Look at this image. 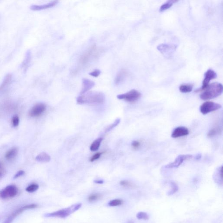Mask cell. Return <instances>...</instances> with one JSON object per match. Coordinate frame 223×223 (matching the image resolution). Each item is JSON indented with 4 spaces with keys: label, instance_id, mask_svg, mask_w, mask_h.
Segmentation results:
<instances>
[{
    "label": "cell",
    "instance_id": "obj_1",
    "mask_svg": "<svg viewBox=\"0 0 223 223\" xmlns=\"http://www.w3.org/2000/svg\"><path fill=\"white\" fill-rule=\"evenodd\" d=\"M106 100L105 95L100 92H91L78 96L77 103L78 104H102Z\"/></svg>",
    "mask_w": 223,
    "mask_h": 223
},
{
    "label": "cell",
    "instance_id": "obj_2",
    "mask_svg": "<svg viewBox=\"0 0 223 223\" xmlns=\"http://www.w3.org/2000/svg\"><path fill=\"white\" fill-rule=\"evenodd\" d=\"M223 85L218 82H214L209 84L204 92L200 95L201 100H207L214 99L222 93Z\"/></svg>",
    "mask_w": 223,
    "mask_h": 223
},
{
    "label": "cell",
    "instance_id": "obj_3",
    "mask_svg": "<svg viewBox=\"0 0 223 223\" xmlns=\"http://www.w3.org/2000/svg\"><path fill=\"white\" fill-rule=\"evenodd\" d=\"M102 52V49H99L95 45H93L82 54L79 58V62L82 65H85L88 63L92 58L99 57Z\"/></svg>",
    "mask_w": 223,
    "mask_h": 223
},
{
    "label": "cell",
    "instance_id": "obj_4",
    "mask_svg": "<svg viewBox=\"0 0 223 223\" xmlns=\"http://www.w3.org/2000/svg\"><path fill=\"white\" fill-rule=\"evenodd\" d=\"M81 204L80 203L74 204L72 205L69 208H65L59 210L57 212H53V213H48L45 215V217L47 218H50V217H56V218H66L68 216H69L71 214H72L74 212L78 211V209L81 208Z\"/></svg>",
    "mask_w": 223,
    "mask_h": 223
},
{
    "label": "cell",
    "instance_id": "obj_5",
    "mask_svg": "<svg viewBox=\"0 0 223 223\" xmlns=\"http://www.w3.org/2000/svg\"><path fill=\"white\" fill-rule=\"evenodd\" d=\"M141 96L140 92L135 89H132L126 93L118 95L117 98L119 100H124L129 103H133L137 101Z\"/></svg>",
    "mask_w": 223,
    "mask_h": 223
},
{
    "label": "cell",
    "instance_id": "obj_6",
    "mask_svg": "<svg viewBox=\"0 0 223 223\" xmlns=\"http://www.w3.org/2000/svg\"><path fill=\"white\" fill-rule=\"evenodd\" d=\"M221 108V104L211 101H207L200 106V111L202 114L206 115L211 112L218 110Z\"/></svg>",
    "mask_w": 223,
    "mask_h": 223
},
{
    "label": "cell",
    "instance_id": "obj_7",
    "mask_svg": "<svg viewBox=\"0 0 223 223\" xmlns=\"http://www.w3.org/2000/svg\"><path fill=\"white\" fill-rule=\"evenodd\" d=\"M158 49L161 52L164 56L167 59L171 58L176 51L177 46L172 44H163L157 47Z\"/></svg>",
    "mask_w": 223,
    "mask_h": 223
},
{
    "label": "cell",
    "instance_id": "obj_8",
    "mask_svg": "<svg viewBox=\"0 0 223 223\" xmlns=\"http://www.w3.org/2000/svg\"><path fill=\"white\" fill-rule=\"evenodd\" d=\"M18 190L14 185H9L0 191V197L2 199L12 198L18 194Z\"/></svg>",
    "mask_w": 223,
    "mask_h": 223
},
{
    "label": "cell",
    "instance_id": "obj_9",
    "mask_svg": "<svg viewBox=\"0 0 223 223\" xmlns=\"http://www.w3.org/2000/svg\"><path fill=\"white\" fill-rule=\"evenodd\" d=\"M37 207H38V205L35 204H28V205L22 206L13 212L11 215L9 216L8 218L7 219L4 223H11L16 217L19 215L20 214H21L24 211L29 210V209H34V208H37Z\"/></svg>",
    "mask_w": 223,
    "mask_h": 223
},
{
    "label": "cell",
    "instance_id": "obj_10",
    "mask_svg": "<svg viewBox=\"0 0 223 223\" xmlns=\"http://www.w3.org/2000/svg\"><path fill=\"white\" fill-rule=\"evenodd\" d=\"M217 73L212 69H208L204 74V78L203 81V85L200 89H197L195 92H201L207 88L210 81L212 79H215L217 78Z\"/></svg>",
    "mask_w": 223,
    "mask_h": 223
},
{
    "label": "cell",
    "instance_id": "obj_11",
    "mask_svg": "<svg viewBox=\"0 0 223 223\" xmlns=\"http://www.w3.org/2000/svg\"><path fill=\"white\" fill-rule=\"evenodd\" d=\"M192 157V155L189 154L179 155L176 158L174 162L167 165L165 166V167L166 168H177L179 167L185 161L190 160L191 159Z\"/></svg>",
    "mask_w": 223,
    "mask_h": 223
},
{
    "label": "cell",
    "instance_id": "obj_12",
    "mask_svg": "<svg viewBox=\"0 0 223 223\" xmlns=\"http://www.w3.org/2000/svg\"><path fill=\"white\" fill-rule=\"evenodd\" d=\"M46 106L45 104L39 103L36 104L29 112V115L31 117H36L41 115L46 111Z\"/></svg>",
    "mask_w": 223,
    "mask_h": 223
},
{
    "label": "cell",
    "instance_id": "obj_13",
    "mask_svg": "<svg viewBox=\"0 0 223 223\" xmlns=\"http://www.w3.org/2000/svg\"><path fill=\"white\" fill-rule=\"evenodd\" d=\"M189 134V131L187 128L184 126H178L176 128L172 133V137L177 138L187 135Z\"/></svg>",
    "mask_w": 223,
    "mask_h": 223
},
{
    "label": "cell",
    "instance_id": "obj_14",
    "mask_svg": "<svg viewBox=\"0 0 223 223\" xmlns=\"http://www.w3.org/2000/svg\"><path fill=\"white\" fill-rule=\"evenodd\" d=\"M95 85V82L90 79L83 78L82 79V88L80 94L81 95L87 93L90 89H92Z\"/></svg>",
    "mask_w": 223,
    "mask_h": 223
},
{
    "label": "cell",
    "instance_id": "obj_15",
    "mask_svg": "<svg viewBox=\"0 0 223 223\" xmlns=\"http://www.w3.org/2000/svg\"><path fill=\"white\" fill-rule=\"evenodd\" d=\"M59 1H55L43 5H32L30 7V9L33 11H40L46 9L55 7L57 5Z\"/></svg>",
    "mask_w": 223,
    "mask_h": 223
},
{
    "label": "cell",
    "instance_id": "obj_16",
    "mask_svg": "<svg viewBox=\"0 0 223 223\" xmlns=\"http://www.w3.org/2000/svg\"><path fill=\"white\" fill-rule=\"evenodd\" d=\"M127 75V72L125 69H123L120 70L116 75L115 79V83L116 85H118L122 83Z\"/></svg>",
    "mask_w": 223,
    "mask_h": 223
},
{
    "label": "cell",
    "instance_id": "obj_17",
    "mask_svg": "<svg viewBox=\"0 0 223 223\" xmlns=\"http://www.w3.org/2000/svg\"><path fill=\"white\" fill-rule=\"evenodd\" d=\"M37 161L42 163H48L51 160V157L49 154L45 152L40 153L35 158Z\"/></svg>",
    "mask_w": 223,
    "mask_h": 223
},
{
    "label": "cell",
    "instance_id": "obj_18",
    "mask_svg": "<svg viewBox=\"0 0 223 223\" xmlns=\"http://www.w3.org/2000/svg\"><path fill=\"white\" fill-rule=\"evenodd\" d=\"M103 139L102 138H99L96 139L91 144L90 147V150L95 152L99 150Z\"/></svg>",
    "mask_w": 223,
    "mask_h": 223
},
{
    "label": "cell",
    "instance_id": "obj_19",
    "mask_svg": "<svg viewBox=\"0 0 223 223\" xmlns=\"http://www.w3.org/2000/svg\"><path fill=\"white\" fill-rule=\"evenodd\" d=\"M177 2V1H174V0H172V1L170 0V1H167L166 2L163 4L161 6L160 8V11H164L170 8L174 3Z\"/></svg>",
    "mask_w": 223,
    "mask_h": 223
},
{
    "label": "cell",
    "instance_id": "obj_20",
    "mask_svg": "<svg viewBox=\"0 0 223 223\" xmlns=\"http://www.w3.org/2000/svg\"><path fill=\"white\" fill-rule=\"evenodd\" d=\"M18 153V150L17 148H14L11 149L6 154L5 158L7 160H11L15 158Z\"/></svg>",
    "mask_w": 223,
    "mask_h": 223
},
{
    "label": "cell",
    "instance_id": "obj_21",
    "mask_svg": "<svg viewBox=\"0 0 223 223\" xmlns=\"http://www.w3.org/2000/svg\"><path fill=\"white\" fill-rule=\"evenodd\" d=\"M179 90L182 93H188L193 90V85L191 84H183L180 86Z\"/></svg>",
    "mask_w": 223,
    "mask_h": 223
},
{
    "label": "cell",
    "instance_id": "obj_22",
    "mask_svg": "<svg viewBox=\"0 0 223 223\" xmlns=\"http://www.w3.org/2000/svg\"><path fill=\"white\" fill-rule=\"evenodd\" d=\"M12 80V75L11 74H8L4 78L3 81L2 83V85L0 86V90L2 89L3 88H5V86L8 85L10 82Z\"/></svg>",
    "mask_w": 223,
    "mask_h": 223
},
{
    "label": "cell",
    "instance_id": "obj_23",
    "mask_svg": "<svg viewBox=\"0 0 223 223\" xmlns=\"http://www.w3.org/2000/svg\"><path fill=\"white\" fill-rule=\"evenodd\" d=\"M216 177L217 182H218L220 184L221 183L222 184V166L220 167L218 170H217Z\"/></svg>",
    "mask_w": 223,
    "mask_h": 223
},
{
    "label": "cell",
    "instance_id": "obj_24",
    "mask_svg": "<svg viewBox=\"0 0 223 223\" xmlns=\"http://www.w3.org/2000/svg\"><path fill=\"white\" fill-rule=\"evenodd\" d=\"M102 196V195L100 193H93L88 197V200L90 202H94L100 199Z\"/></svg>",
    "mask_w": 223,
    "mask_h": 223
},
{
    "label": "cell",
    "instance_id": "obj_25",
    "mask_svg": "<svg viewBox=\"0 0 223 223\" xmlns=\"http://www.w3.org/2000/svg\"><path fill=\"white\" fill-rule=\"evenodd\" d=\"M170 183L172 189L167 194L168 195H171L177 192L178 190V186H177V184L174 182H170Z\"/></svg>",
    "mask_w": 223,
    "mask_h": 223
},
{
    "label": "cell",
    "instance_id": "obj_26",
    "mask_svg": "<svg viewBox=\"0 0 223 223\" xmlns=\"http://www.w3.org/2000/svg\"><path fill=\"white\" fill-rule=\"evenodd\" d=\"M120 184L124 188H132L135 187L134 184H132L131 182L128 180H123L121 181Z\"/></svg>",
    "mask_w": 223,
    "mask_h": 223
},
{
    "label": "cell",
    "instance_id": "obj_27",
    "mask_svg": "<svg viewBox=\"0 0 223 223\" xmlns=\"http://www.w3.org/2000/svg\"><path fill=\"white\" fill-rule=\"evenodd\" d=\"M123 204V201L122 200L120 199H115L110 201L108 203V205L110 207H116L121 205Z\"/></svg>",
    "mask_w": 223,
    "mask_h": 223
},
{
    "label": "cell",
    "instance_id": "obj_28",
    "mask_svg": "<svg viewBox=\"0 0 223 223\" xmlns=\"http://www.w3.org/2000/svg\"><path fill=\"white\" fill-rule=\"evenodd\" d=\"M39 188V186L36 183H33L27 186L26 188V191L27 192L33 193L37 191Z\"/></svg>",
    "mask_w": 223,
    "mask_h": 223
},
{
    "label": "cell",
    "instance_id": "obj_29",
    "mask_svg": "<svg viewBox=\"0 0 223 223\" xmlns=\"http://www.w3.org/2000/svg\"><path fill=\"white\" fill-rule=\"evenodd\" d=\"M120 122V119H116L113 123H112L111 125L108 126L107 128L105 130V132H107L110 131L113 129L116 126H117L119 124Z\"/></svg>",
    "mask_w": 223,
    "mask_h": 223
},
{
    "label": "cell",
    "instance_id": "obj_30",
    "mask_svg": "<svg viewBox=\"0 0 223 223\" xmlns=\"http://www.w3.org/2000/svg\"><path fill=\"white\" fill-rule=\"evenodd\" d=\"M136 217L139 220H147L149 219V216L144 212H139L136 215Z\"/></svg>",
    "mask_w": 223,
    "mask_h": 223
},
{
    "label": "cell",
    "instance_id": "obj_31",
    "mask_svg": "<svg viewBox=\"0 0 223 223\" xmlns=\"http://www.w3.org/2000/svg\"><path fill=\"white\" fill-rule=\"evenodd\" d=\"M220 131H221V130H220L219 128H217L212 129L208 132L207 135H208V137H214L218 133H219Z\"/></svg>",
    "mask_w": 223,
    "mask_h": 223
},
{
    "label": "cell",
    "instance_id": "obj_32",
    "mask_svg": "<svg viewBox=\"0 0 223 223\" xmlns=\"http://www.w3.org/2000/svg\"><path fill=\"white\" fill-rule=\"evenodd\" d=\"M12 123L14 127H17L19 123V117L17 115L14 116L12 119Z\"/></svg>",
    "mask_w": 223,
    "mask_h": 223
},
{
    "label": "cell",
    "instance_id": "obj_33",
    "mask_svg": "<svg viewBox=\"0 0 223 223\" xmlns=\"http://www.w3.org/2000/svg\"><path fill=\"white\" fill-rule=\"evenodd\" d=\"M102 154H103V153L99 152V153H97L96 154H94L92 158H91V159H90V161L91 162H94V161L98 160V159H99L100 158Z\"/></svg>",
    "mask_w": 223,
    "mask_h": 223
},
{
    "label": "cell",
    "instance_id": "obj_34",
    "mask_svg": "<svg viewBox=\"0 0 223 223\" xmlns=\"http://www.w3.org/2000/svg\"><path fill=\"white\" fill-rule=\"evenodd\" d=\"M100 74H101V71L100 70L96 69L92 72H90L89 75L94 77H98L100 75Z\"/></svg>",
    "mask_w": 223,
    "mask_h": 223
},
{
    "label": "cell",
    "instance_id": "obj_35",
    "mask_svg": "<svg viewBox=\"0 0 223 223\" xmlns=\"http://www.w3.org/2000/svg\"><path fill=\"white\" fill-rule=\"evenodd\" d=\"M132 146L134 148V149H137L140 147V145H141V142L139 141H137V140H135V141H132Z\"/></svg>",
    "mask_w": 223,
    "mask_h": 223
},
{
    "label": "cell",
    "instance_id": "obj_36",
    "mask_svg": "<svg viewBox=\"0 0 223 223\" xmlns=\"http://www.w3.org/2000/svg\"><path fill=\"white\" fill-rule=\"evenodd\" d=\"M24 174V171L23 170H20L17 173V174H16L15 175H14V179H15L18 178L20 177L23 175Z\"/></svg>",
    "mask_w": 223,
    "mask_h": 223
},
{
    "label": "cell",
    "instance_id": "obj_37",
    "mask_svg": "<svg viewBox=\"0 0 223 223\" xmlns=\"http://www.w3.org/2000/svg\"><path fill=\"white\" fill-rule=\"evenodd\" d=\"M94 183L97 184H103L104 183V181L103 180H94Z\"/></svg>",
    "mask_w": 223,
    "mask_h": 223
},
{
    "label": "cell",
    "instance_id": "obj_38",
    "mask_svg": "<svg viewBox=\"0 0 223 223\" xmlns=\"http://www.w3.org/2000/svg\"><path fill=\"white\" fill-rule=\"evenodd\" d=\"M201 158V155H200V154H198V155H196V160H200V158Z\"/></svg>",
    "mask_w": 223,
    "mask_h": 223
},
{
    "label": "cell",
    "instance_id": "obj_39",
    "mask_svg": "<svg viewBox=\"0 0 223 223\" xmlns=\"http://www.w3.org/2000/svg\"><path fill=\"white\" fill-rule=\"evenodd\" d=\"M127 223H134V222H132V221H129V222H128Z\"/></svg>",
    "mask_w": 223,
    "mask_h": 223
},
{
    "label": "cell",
    "instance_id": "obj_40",
    "mask_svg": "<svg viewBox=\"0 0 223 223\" xmlns=\"http://www.w3.org/2000/svg\"><path fill=\"white\" fill-rule=\"evenodd\" d=\"M0 167H1V164H0Z\"/></svg>",
    "mask_w": 223,
    "mask_h": 223
}]
</instances>
